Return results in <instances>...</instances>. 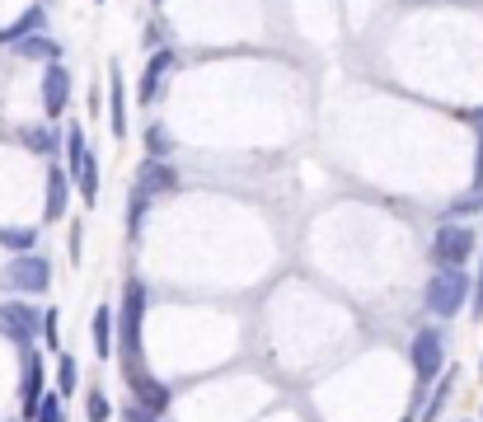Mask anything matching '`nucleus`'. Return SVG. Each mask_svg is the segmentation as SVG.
<instances>
[{"label":"nucleus","mask_w":483,"mask_h":422,"mask_svg":"<svg viewBox=\"0 0 483 422\" xmlns=\"http://www.w3.org/2000/svg\"><path fill=\"white\" fill-rule=\"evenodd\" d=\"M141 324H145V282L132 277L127 291H122V320H118V333H122V356L127 366L141 362Z\"/></svg>","instance_id":"nucleus-1"},{"label":"nucleus","mask_w":483,"mask_h":422,"mask_svg":"<svg viewBox=\"0 0 483 422\" xmlns=\"http://www.w3.org/2000/svg\"><path fill=\"white\" fill-rule=\"evenodd\" d=\"M48 282H52V268H48V259L43 253H14L10 259V268L0 272V286H10V291H48Z\"/></svg>","instance_id":"nucleus-2"},{"label":"nucleus","mask_w":483,"mask_h":422,"mask_svg":"<svg viewBox=\"0 0 483 422\" xmlns=\"http://www.w3.org/2000/svg\"><path fill=\"white\" fill-rule=\"evenodd\" d=\"M465 291H470V277L460 268H441L436 277L427 282V310L441 314V320H451V314L465 305Z\"/></svg>","instance_id":"nucleus-3"},{"label":"nucleus","mask_w":483,"mask_h":422,"mask_svg":"<svg viewBox=\"0 0 483 422\" xmlns=\"http://www.w3.org/2000/svg\"><path fill=\"white\" fill-rule=\"evenodd\" d=\"M474 253V230L470 225H441L436 235H432V259L436 268L446 263V268H460Z\"/></svg>","instance_id":"nucleus-4"},{"label":"nucleus","mask_w":483,"mask_h":422,"mask_svg":"<svg viewBox=\"0 0 483 422\" xmlns=\"http://www.w3.org/2000/svg\"><path fill=\"white\" fill-rule=\"evenodd\" d=\"M0 333H5L10 343L29 347L33 333H43V320H38V314H33L24 301H10V305H0Z\"/></svg>","instance_id":"nucleus-5"},{"label":"nucleus","mask_w":483,"mask_h":422,"mask_svg":"<svg viewBox=\"0 0 483 422\" xmlns=\"http://www.w3.org/2000/svg\"><path fill=\"white\" fill-rule=\"evenodd\" d=\"M441 362H446L441 333L436 329H417V338H413V371H417V380H432L441 371Z\"/></svg>","instance_id":"nucleus-6"},{"label":"nucleus","mask_w":483,"mask_h":422,"mask_svg":"<svg viewBox=\"0 0 483 422\" xmlns=\"http://www.w3.org/2000/svg\"><path fill=\"white\" fill-rule=\"evenodd\" d=\"M66 99H71V71L48 61V75H43V109L48 118H61L66 113Z\"/></svg>","instance_id":"nucleus-7"},{"label":"nucleus","mask_w":483,"mask_h":422,"mask_svg":"<svg viewBox=\"0 0 483 422\" xmlns=\"http://www.w3.org/2000/svg\"><path fill=\"white\" fill-rule=\"evenodd\" d=\"M38 404H43V356L29 347V356H24V385H19V409H24V418H33Z\"/></svg>","instance_id":"nucleus-8"},{"label":"nucleus","mask_w":483,"mask_h":422,"mask_svg":"<svg viewBox=\"0 0 483 422\" xmlns=\"http://www.w3.org/2000/svg\"><path fill=\"white\" fill-rule=\"evenodd\" d=\"M136 179H141V183H136L141 193L155 198V193H174V188H179V169H170L164 160H145Z\"/></svg>","instance_id":"nucleus-9"},{"label":"nucleus","mask_w":483,"mask_h":422,"mask_svg":"<svg viewBox=\"0 0 483 422\" xmlns=\"http://www.w3.org/2000/svg\"><path fill=\"white\" fill-rule=\"evenodd\" d=\"M132 394H136V404L151 409V413H164V409H170V390H164L160 380L141 375V371H132Z\"/></svg>","instance_id":"nucleus-10"},{"label":"nucleus","mask_w":483,"mask_h":422,"mask_svg":"<svg viewBox=\"0 0 483 422\" xmlns=\"http://www.w3.org/2000/svg\"><path fill=\"white\" fill-rule=\"evenodd\" d=\"M174 66H179V57H174V52H155V57H151V66H145V75H141V103H151V99L160 94L164 75H170Z\"/></svg>","instance_id":"nucleus-11"},{"label":"nucleus","mask_w":483,"mask_h":422,"mask_svg":"<svg viewBox=\"0 0 483 422\" xmlns=\"http://www.w3.org/2000/svg\"><path fill=\"white\" fill-rule=\"evenodd\" d=\"M66 193H71V174L66 169H48V221L66 216Z\"/></svg>","instance_id":"nucleus-12"},{"label":"nucleus","mask_w":483,"mask_h":422,"mask_svg":"<svg viewBox=\"0 0 483 422\" xmlns=\"http://www.w3.org/2000/svg\"><path fill=\"white\" fill-rule=\"evenodd\" d=\"M94 352H99V362H103V356H113V333H118V320H113V310H94Z\"/></svg>","instance_id":"nucleus-13"},{"label":"nucleus","mask_w":483,"mask_h":422,"mask_svg":"<svg viewBox=\"0 0 483 422\" xmlns=\"http://www.w3.org/2000/svg\"><path fill=\"white\" fill-rule=\"evenodd\" d=\"M43 29H48V14L33 5L29 14H19L10 29H0V42H19V38H29V33H43Z\"/></svg>","instance_id":"nucleus-14"},{"label":"nucleus","mask_w":483,"mask_h":422,"mask_svg":"<svg viewBox=\"0 0 483 422\" xmlns=\"http://www.w3.org/2000/svg\"><path fill=\"white\" fill-rule=\"evenodd\" d=\"M14 48H19V57H29V61H57V57H61V48H57L52 38H43V33H29V38H19Z\"/></svg>","instance_id":"nucleus-15"},{"label":"nucleus","mask_w":483,"mask_h":422,"mask_svg":"<svg viewBox=\"0 0 483 422\" xmlns=\"http://www.w3.org/2000/svg\"><path fill=\"white\" fill-rule=\"evenodd\" d=\"M71 179H80V198H85V202L94 207V202H99V164H94V160L85 155V164H80Z\"/></svg>","instance_id":"nucleus-16"},{"label":"nucleus","mask_w":483,"mask_h":422,"mask_svg":"<svg viewBox=\"0 0 483 422\" xmlns=\"http://www.w3.org/2000/svg\"><path fill=\"white\" fill-rule=\"evenodd\" d=\"M66 155H71V169H66V174H75V169L85 164V132H80V122L66 127Z\"/></svg>","instance_id":"nucleus-17"},{"label":"nucleus","mask_w":483,"mask_h":422,"mask_svg":"<svg viewBox=\"0 0 483 422\" xmlns=\"http://www.w3.org/2000/svg\"><path fill=\"white\" fill-rule=\"evenodd\" d=\"M24 145H29V151H38V155H52L57 151V136L48 132V127H24Z\"/></svg>","instance_id":"nucleus-18"},{"label":"nucleus","mask_w":483,"mask_h":422,"mask_svg":"<svg viewBox=\"0 0 483 422\" xmlns=\"http://www.w3.org/2000/svg\"><path fill=\"white\" fill-rule=\"evenodd\" d=\"M80 385V371H75V356H61V362H57V390L61 394H71Z\"/></svg>","instance_id":"nucleus-19"},{"label":"nucleus","mask_w":483,"mask_h":422,"mask_svg":"<svg viewBox=\"0 0 483 422\" xmlns=\"http://www.w3.org/2000/svg\"><path fill=\"white\" fill-rule=\"evenodd\" d=\"M170 132H164V127H151V132H145V151H151V160H164L170 155Z\"/></svg>","instance_id":"nucleus-20"},{"label":"nucleus","mask_w":483,"mask_h":422,"mask_svg":"<svg viewBox=\"0 0 483 422\" xmlns=\"http://www.w3.org/2000/svg\"><path fill=\"white\" fill-rule=\"evenodd\" d=\"M109 80H113V136H122L127 132V113H122V75L113 71Z\"/></svg>","instance_id":"nucleus-21"},{"label":"nucleus","mask_w":483,"mask_h":422,"mask_svg":"<svg viewBox=\"0 0 483 422\" xmlns=\"http://www.w3.org/2000/svg\"><path fill=\"white\" fill-rule=\"evenodd\" d=\"M33 422H61V399L57 394H43V404H38Z\"/></svg>","instance_id":"nucleus-22"},{"label":"nucleus","mask_w":483,"mask_h":422,"mask_svg":"<svg viewBox=\"0 0 483 422\" xmlns=\"http://www.w3.org/2000/svg\"><path fill=\"white\" fill-rule=\"evenodd\" d=\"M145 202H151V198H145L141 188H132V211H127V216H132V221H127V230H132V235H136V230H141V216H145Z\"/></svg>","instance_id":"nucleus-23"},{"label":"nucleus","mask_w":483,"mask_h":422,"mask_svg":"<svg viewBox=\"0 0 483 422\" xmlns=\"http://www.w3.org/2000/svg\"><path fill=\"white\" fill-rule=\"evenodd\" d=\"M0 240H5L10 249H33L38 235H33V230H0Z\"/></svg>","instance_id":"nucleus-24"},{"label":"nucleus","mask_w":483,"mask_h":422,"mask_svg":"<svg viewBox=\"0 0 483 422\" xmlns=\"http://www.w3.org/2000/svg\"><path fill=\"white\" fill-rule=\"evenodd\" d=\"M103 418H109V394L94 390V394H90V422H103Z\"/></svg>","instance_id":"nucleus-25"},{"label":"nucleus","mask_w":483,"mask_h":422,"mask_svg":"<svg viewBox=\"0 0 483 422\" xmlns=\"http://www.w3.org/2000/svg\"><path fill=\"white\" fill-rule=\"evenodd\" d=\"M43 338H48V343L57 347V314H52V310L43 314Z\"/></svg>","instance_id":"nucleus-26"},{"label":"nucleus","mask_w":483,"mask_h":422,"mask_svg":"<svg viewBox=\"0 0 483 422\" xmlns=\"http://www.w3.org/2000/svg\"><path fill=\"white\" fill-rule=\"evenodd\" d=\"M127 422H155V413H151V409H141V404H136V409L127 413Z\"/></svg>","instance_id":"nucleus-27"},{"label":"nucleus","mask_w":483,"mask_h":422,"mask_svg":"<svg viewBox=\"0 0 483 422\" xmlns=\"http://www.w3.org/2000/svg\"><path fill=\"white\" fill-rule=\"evenodd\" d=\"M474 314H483V272H479V291H474Z\"/></svg>","instance_id":"nucleus-28"},{"label":"nucleus","mask_w":483,"mask_h":422,"mask_svg":"<svg viewBox=\"0 0 483 422\" xmlns=\"http://www.w3.org/2000/svg\"><path fill=\"white\" fill-rule=\"evenodd\" d=\"M479 188H483V136H479Z\"/></svg>","instance_id":"nucleus-29"},{"label":"nucleus","mask_w":483,"mask_h":422,"mask_svg":"<svg viewBox=\"0 0 483 422\" xmlns=\"http://www.w3.org/2000/svg\"><path fill=\"white\" fill-rule=\"evenodd\" d=\"M155 5H164V0H155Z\"/></svg>","instance_id":"nucleus-30"}]
</instances>
